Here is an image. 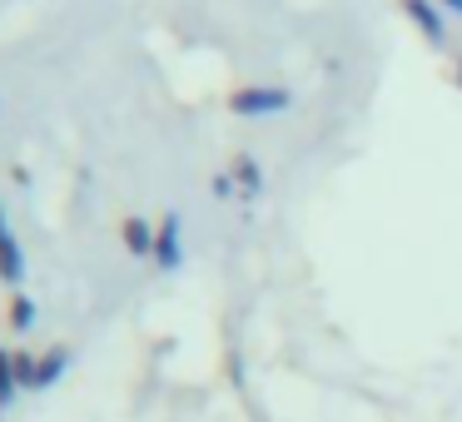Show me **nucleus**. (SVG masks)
<instances>
[{"instance_id":"7","label":"nucleus","mask_w":462,"mask_h":422,"mask_svg":"<svg viewBox=\"0 0 462 422\" xmlns=\"http://www.w3.org/2000/svg\"><path fill=\"white\" fill-rule=\"evenodd\" d=\"M35 362H41V358H31V353H21V348L11 353V372H15V388H35Z\"/></svg>"},{"instance_id":"1","label":"nucleus","mask_w":462,"mask_h":422,"mask_svg":"<svg viewBox=\"0 0 462 422\" xmlns=\"http://www.w3.org/2000/svg\"><path fill=\"white\" fill-rule=\"evenodd\" d=\"M293 95L283 90V85H239V90L229 95V110L234 115H279L289 110Z\"/></svg>"},{"instance_id":"11","label":"nucleus","mask_w":462,"mask_h":422,"mask_svg":"<svg viewBox=\"0 0 462 422\" xmlns=\"http://www.w3.org/2000/svg\"><path fill=\"white\" fill-rule=\"evenodd\" d=\"M442 11H452V15H462V0H438Z\"/></svg>"},{"instance_id":"9","label":"nucleus","mask_w":462,"mask_h":422,"mask_svg":"<svg viewBox=\"0 0 462 422\" xmlns=\"http://www.w3.org/2000/svg\"><path fill=\"white\" fill-rule=\"evenodd\" d=\"M5 313H11V328H31L35 323V303L25 298V293H11V308Z\"/></svg>"},{"instance_id":"3","label":"nucleus","mask_w":462,"mask_h":422,"mask_svg":"<svg viewBox=\"0 0 462 422\" xmlns=\"http://www.w3.org/2000/svg\"><path fill=\"white\" fill-rule=\"evenodd\" d=\"M154 224L150 219H140V214H130V219L120 224V239H125V249L134 253V259H154Z\"/></svg>"},{"instance_id":"6","label":"nucleus","mask_w":462,"mask_h":422,"mask_svg":"<svg viewBox=\"0 0 462 422\" xmlns=\"http://www.w3.org/2000/svg\"><path fill=\"white\" fill-rule=\"evenodd\" d=\"M65 362H70V358H65V348H51V353H45V358L35 362V388H51V382L65 372Z\"/></svg>"},{"instance_id":"8","label":"nucleus","mask_w":462,"mask_h":422,"mask_svg":"<svg viewBox=\"0 0 462 422\" xmlns=\"http://www.w3.org/2000/svg\"><path fill=\"white\" fill-rule=\"evenodd\" d=\"M234 179H239L244 194H259V164H254L249 154H239V160H234Z\"/></svg>"},{"instance_id":"12","label":"nucleus","mask_w":462,"mask_h":422,"mask_svg":"<svg viewBox=\"0 0 462 422\" xmlns=\"http://www.w3.org/2000/svg\"><path fill=\"white\" fill-rule=\"evenodd\" d=\"M452 70H457V85H462V55H457V60H452Z\"/></svg>"},{"instance_id":"10","label":"nucleus","mask_w":462,"mask_h":422,"mask_svg":"<svg viewBox=\"0 0 462 422\" xmlns=\"http://www.w3.org/2000/svg\"><path fill=\"white\" fill-rule=\"evenodd\" d=\"M11 388H15V372H11V353L0 348V408H5V398H11Z\"/></svg>"},{"instance_id":"5","label":"nucleus","mask_w":462,"mask_h":422,"mask_svg":"<svg viewBox=\"0 0 462 422\" xmlns=\"http://www.w3.org/2000/svg\"><path fill=\"white\" fill-rule=\"evenodd\" d=\"M154 263H160V269H174V263H180V219H174V214L160 219V234H154Z\"/></svg>"},{"instance_id":"2","label":"nucleus","mask_w":462,"mask_h":422,"mask_svg":"<svg viewBox=\"0 0 462 422\" xmlns=\"http://www.w3.org/2000/svg\"><path fill=\"white\" fill-rule=\"evenodd\" d=\"M0 279L11 283V289L25 279V253H21V243H15L11 224H5V209H0Z\"/></svg>"},{"instance_id":"4","label":"nucleus","mask_w":462,"mask_h":422,"mask_svg":"<svg viewBox=\"0 0 462 422\" xmlns=\"http://www.w3.org/2000/svg\"><path fill=\"white\" fill-rule=\"evenodd\" d=\"M402 11H408V21H418V31L428 35L432 45H442V11H438V0H402Z\"/></svg>"}]
</instances>
